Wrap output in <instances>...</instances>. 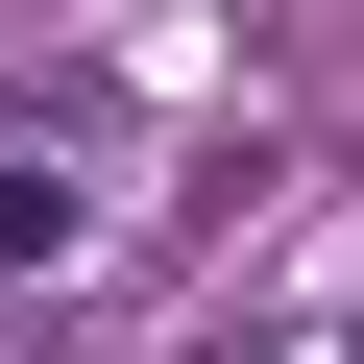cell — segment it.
Instances as JSON below:
<instances>
[{
  "instance_id": "6da1fadb",
  "label": "cell",
  "mask_w": 364,
  "mask_h": 364,
  "mask_svg": "<svg viewBox=\"0 0 364 364\" xmlns=\"http://www.w3.org/2000/svg\"><path fill=\"white\" fill-rule=\"evenodd\" d=\"M49 243H73V170H49V146H0V291H25Z\"/></svg>"
}]
</instances>
